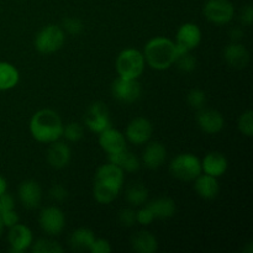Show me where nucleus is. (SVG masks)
<instances>
[{
  "label": "nucleus",
  "instance_id": "dca6fc26",
  "mask_svg": "<svg viewBox=\"0 0 253 253\" xmlns=\"http://www.w3.org/2000/svg\"><path fill=\"white\" fill-rule=\"evenodd\" d=\"M19 199L26 209H36L41 204L42 189L35 180H24L19 187Z\"/></svg>",
  "mask_w": 253,
  "mask_h": 253
},
{
  "label": "nucleus",
  "instance_id": "cd10ccee",
  "mask_svg": "<svg viewBox=\"0 0 253 253\" xmlns=\"http://www.w3.org/2000/svg\"><path fill=\"white\" fill-rule=\"evenodd\" d=\"M148 199V190L141 183H132L126 189V200L133 207H141L146 204Z\"/></svg>",
  "mask_w": 253,
  "mask_h": 253
},
{
  "label": "nucleus",
  "instance_id": "f257e3e1",
  "mask_svg": "<svg viewBox=\"0 0 253 253\" xmlns=\"http://www.w3.org/2000/svg\"><path fill=\"white\" fill-rule=\"evenodd\" d=\"M63 123L58 114L52 109H41L30 120V133L41 143H52L59 140L63 133Z\"/></svg>",
  "mask_w": 253,
  "mask_h": 253
},
{
  "label": "nucleus",
  "instance_id": "7c9ffc66",
  "mask_svg": "<svg viewBox=\"0 0 253 253\" xmlns=\"http://www.w3.org/2000/svg\"><path fill=\"white\" fill-rule=\"evenodd\" d=\"M237 127L242 135L252 137L253 135V113L252 110H246L240 115L237 121Z\"/></svg>",
  "mask_w": 253,
  "mask_h": 253
},
{
  "label": "nucleus",
  "instance_id": "6ab92c4d",
  "mask_svg": "<svg viewBox=\"0 0 253 253\" xmlns=\"http://www.w3.org/2000/svg\"><path fill=\"white\" fill-rule=\"evenodd\" d=\"M167 158V150L165 145L158 141L147 143L142 152V162L148 169H158Z\"/></svg>",
  "mask_w": 253,
  "mask_h": 253
},
{
  "label": "nucleus",
  "instance_id": "bb28decb",
  "mask_svg": "<svg viewBox=\"0 0 253 253\" xmlns=\"http://www.w3.org/2000/svg\"><path fill=\"white\" fill-rule=\"evenodd\" d=\"M120 189L113 187L110 184H106L104 182H99V180H94L93 187V195L94 199L99 203V204H110L114 200L118 198Z\"/></svg>",
  "mask_w": 253,
  "mask_h": 253
},
{
  "label": "nucleus",
  "instance_id": "423d86ee",
  "mask_svg": "<svg viewBox=\"0 0 253 253\" xmlns=\"http://www.w3.org/2000/svg\"><path fill=\"white\" fill-rule=\"evenodd\" d=\"M205 19L215 25H226L235 16V6L230 0H208L203 7Z\"/></svg>",
  "mask_w": 253,
  "mask_h": 253
},
{
  "label": "nucleus",
  "instance_id": "0eeeda50",
  "mask_svg": "<svg viewBox=\"0 0 253 253\" xmlns=\"http://www.w3.org/2000/svg\"><path fill=\"white\" fill-rule=\"evenodd\" d=\"M200 42H202V30L197 24L185 22V24L180 25L177 35H175L178 53L182 54L185 52H192L193 49L199 46Z\"/></svg>",
  "mask_w": 253,
  "mask_h": 253
},
{
  "label": "nucleus",
  "instance_id": "37998d69",
  "mask_svg": "<svg viewBox=\"0 0 253 253\" xmlns=\"http://www.w3.org/2000/svg\"><path fill=\"white\" fill-rule=\"evenodd\" d=\"M242 35H244V32H242L240 29H237V27H236V29L231 30V39L234 40V41H236L237 39H240Z\"/></svg>",
  "mask_w": 253,
  "mask_h": 253
},
{
  "label": "nucleus",
  "instance_id": "4c0bfd02",
  "mask_svg": "<svg viewBox=\"0 0 253 253\" xmlns=\"http://www.w3.org/2000/svg\"><path fill=\"white\" fill-rule=\"evenodd\" d=\"M0 220H1L4 227L9 229V227L14 226L15 224L19 222V215H17V212L14 209L7 210V211H4L0 214Z\"/></svg>",
  "mask_w": 253,
  "mask_h": 253
},
{
  "label": "nucleus",
  "instance_id": "2eb2a0df",
  "mask_svg": "<svg viewBox=\"0 0 253 253\" xmlns=\"http://www.w3.org/2000/svg\"><path fill=\"white\" fill-rule=\"evenodd\" d=\"M71 148L66 142L57 140L54 142L49 143V147L47 150V162L52 168L56 169H62L67 167L71 161Z\"/></svg>",
  "mask_w": 253,
  "mask_h": 253
},
{
  "label": "nucleus",
  "instance_id": "412c9836",
  "mask_svg": "<svg viewBox=\"0 0 253 253\" xmlns=\"http://www.w3.org/2000/svg\"><path fill=\"white\" fill-rule=\"evenodd\" d=\"M193 182H194L195 192L203 199H215L219 194L220 185L219 182H217V178L202 172Z\"/></svg>",
  "mask_w": 253,
  "mask_h": 253
},
{
  "label": "nucleus",
  "instance_id": "c85d7f7f",
  "mask_svg": "<svg viewBox=\"0 0 253 253\" xmlns=\"http://www.w3.org/2000/svg\"><path fill=\"white\" fill-rule=\"evenodd\" d=\"M31 251L34 253H61L63 252V247L53 240L40 239L32 242Z\"/></svg>",
  "mask_w": 253,
  "mask_h": 253
},
{
  "label": "nucleus",
  "instance_id": "b1692460",
  "mask_svg": "<svg viewBox=\"0 0 253 253\" xmlns=\"http://www.w3.org/2000/svg\"><path fill=\"white\" fill-rule=\"evenodd\" d=\"M108 158L109 162L120 167L124 172H137L141 167V162L137 158V156L133 155L127 148L121 151V152L114 153V155H108Z\"/></svg>",
  "mask_w": 253,
  "mask_h": 253
},
{
  "label": "nucleus",
  "instance_id": "c756f323",
  "mask_svg": "<svg viewBox=\"0 0 253 253\" xmlns=\"http://www.w3.org/2000/svg\"><path fill=\"white\" fill-rule=\"evenodd\" d=\"M64 138L69 142H78L83 138L84 136V128L81 124L78 123H68L67 125L63 126V133H62Z\"/></svg>",
  "mask_w": 253,
  "mask_h": 253
},
{
  "label": "nucleus",
  "instance_id": "1a4fd4ad",
  "mask_svg": "<svg viewBox=\"0 0 253 253\" xmlns=\"http://www.w3.org/2000/svg\"><path fill=\"white\" fill-rule=\"evenodd\" d=\"M84 123L85 126L91 132L100 133L105 128L110 127L111 120L109 115V109L101 101H95L91 104L84 115Z\"/></svg>",
  "mask_w": 253,
  "mask_h": 253
},
{
  "label": "nucleus",
  "instance_id": "a211bd4d",
  "mask_svg": "<svg viewBox=\"0 0 253 253\" xmlns=\"http://www.w3.org/2000/svg\"><path fill=\"white\" fill-rule=\"evenodd\" d=\"M224 59L230 67L242 69L247 67L250 62V52L240 42H231L224 49Z\"/></svg>",
  "mask_w": 253,
  "mask_h": 253
},
{
  "label": "nucleus",
  "instance_id": "a878e982",
  "mask_svg": "<svg viewBox=\"0 0 253 253\" xmlns=\"http://www.w3.org/2000/svg\"><path fill=\"white\" fill-rule=\"evenodd\" d=\"M20 73L14 64L0 62V91L10 90L19 84Z\"/></svg>",
  "mask_w": 253,
  "mask_h": 253
},
{
  "label": "nucleus",
  "instance_id": "f3484780",
  "mask_svg": "<svg viewBox=\"0 0 253 253\" xmlns=\"http://www.w3.org/2000/svg\"><path fill=\"white\" fill-rule=\"evenodd\" d=\"M229 162L221 152H209L202 160V172L211 177L219 178L226 173Z\"/></svg>",
  "mask_w": 253,
  "mask_h": 253
},
{
  "label": "nucleus",
  "instance_id": "4468645a",
  "mask_svg": "<svg viewBox=\"0 0 253 253\" xmlns=\"http://www.w3.org/2000/svg\"><path fill=\"white\" fill-rule=\"evenodd\" d=\"M99 135V145L101 150L108 155H114V153L121 152L126 150V137L123 132H120L116 128L110 127L101 131Z\"/></svg>",
  "mask_w": 253,
  "mask_h": 253
},
{
  "label": "nucleus",
  "instance_id": "a19ab883",
  "mask_svg": "<svg viewBox=\"0 0 253 253\" xmlns=\"http://www.w3.org/2000/svg\"><path fill=\"white\" fill-rule=\"evenodd\" d=\"M241 22L246 26H251L253 22V9L252 5H246L241 12Z\"/></svg>",
  "mask_w": 253,
  "mask_h": 253
},
{
  "label": "nucleus",
  "instance_id": "ddd939ff",
  "mask_svg": "<svg viewBox=\"0 0 253 253\" xmlns=\"http://www.w3.org/2000/svg\"><path fill=\"white\" fill-rule=\"evenodd\" d=\"M7 240L10 244V252L22 253L31 247L34 242V235L30 227L17 222L14 226L9 227Z\"/></svg>",
  "mask_w": 253,
  "mask_h": 253
},
{
  "label": "nucleus",
  "instance_id": "6e6552de",
  "mask_svg": "<svg viewBox=\"0 0 253 253\" xmlns=\"http://www.w3.org/2000/svg\"><path fill=\"white\" fill-rule=\"evenodd\" d=\"M142 89L137 79H126L118 77L111 84V94L116 100L125 104L135 103L140 99Z\"/></svg>",
  "mask_w": 253,
  "mask_h": 253
},
{
  "label": "nucleus",
  "instance_id": "c9c22d12",
  "mask_svg": "<svg viewBox=\"0 0 253 253\" xmlns=\"http://www.w3.org/2000/svg\"><path fill=\"white\" fill-rule=\"evenodd\" d=\"M153 220H155V215H153V212L151 211V209L147 205H145L138 211H136V221L140 225L147 226V225L152 224Z\"/></svg>",
  "mask_w": 253,
  "mask_h": 253
},
{
  "label": "nucleus",
  "instance_id": "f8f14e48",
  "mask_svg": "<svg viewBox=\"0 0 253 253\" xmlns=\"http://www.w3.org/2000/svg\"><path fill=\"white\" fill-rule=\"evenodd\" d=\"M197 123L203 132L208 133V135H215L224 128L225 119L219 110L204 106L203 109L198 110Z\"/></svg>",
  "mask_w": 253,
  "mask_h": 253
},
{
  "label": "nucleus",
  "instance_id": "72a5a7b5",
  "mask_svg": "<svg viewBox=\"0 0 253 253\" xmlns=\"http://www.w3.org/2000/svg\"><path fill=\"white\" fill-rule=\"evenodd\" d=\"M62 29L64 30V32H68L71 35H79L83 31V24L79 19L76 17H67L62 22Z\"/></svg>",
  "mask_w": 253,
  "mask_h": 253
},
{
  "label": "nucleus",
  "instance_id": "ea45409f",
  "mask_svg": "<svg viewBox=\"0 0 253 253\" xmlns=\"http://www.w3.org/2000/svg\"><path fill=\"white\" fill-rule=\"evenodd\" d=\"M11 209H15L14 198H12V195L4 193V194L0 195V214Z\"/></svg>",
  "mask_w": 253,
  "mask_h": 253
},
{
  "label": "nucleus",
  "instance_id": "f704fd0d",
  "mask_svg": "<svg viewBox=\"0 0 253 253\" xmlns=\"http://www.w3.org/2000/svg\"><path fill=\"white\" fill-rule=\"evenodd\" d=\"M119 222L125 227H131L136 224V211L133 209H123L119 212Z\"/></svg>",
  "mask_w": 253,
  "mask_h": 253
},
{
  "label": "nucleus",
  "instance_id": "9b49d317",
  "mask_svg": "<svg viewBox=\"0 0 253 253\" xmlns=\"http://www.w3.org/2000/svg\"><path fill=\"white\" fill-rule=\"evenodd\" d=\"M153 133V125L148 119L143 116L132 119L128 123L125 131L126 141L133 143V145H145L150 141Z\"/></svg>",
  "mask_w": 253,
  "mask_h": 253
},
{
  "label": "nucleus",
  "instance_id": "c03bdc74",
  "mask_svg": "<svg viewBox=\"0 0 253 253\" xmlns=\"http://www.w3.org/2000/svg\"><path fill=\"white\" fill-rule=\"evenodd\" d=\"M2 231H4V225H2L1 220H0V237H1V234H2Z\"/></svg>",
  "mask_w": 253,
  "mask_h": 253
},
{
  "label": "nucleus",
  "instance_id": "9d476101",
  "mask_svg": "<svg viewBox=\"0 0 253 253\" xmlns=\"http://www.w3.org/2000/svg\"><path fill=\"white\" fill-rule=\"evenodd\" d=\"M39 224L42 231L51 236H56L64 230L66 216L58 207H47L40 212Z\"/></svg>",
  "mask_w": 253,
  "mask_h": 253
},
{
  "label": "nucleus",
  "instance_id": "58836bf2",
  "mask_svg": "<svg viewBox=\"0 0 253 253\" xmlns=\"http://www.w3.org/2000/svg\"><path fill=\"white\" fill-rule=\"evenodd\" d=\"M49 197L54 200V202H63L68 198V190L63 187L62 184H54L53 187L49 189Z\"/></svg>",
  "mask_w": 253,
  "mask_h": 253
},
{
  "label": "nucleus",
  "instance_id": "473e14b6",
  "mask_svg": "<svg viewBox=\"0 0 253 253\" xmlns=\"http://www.w3.org/2000/svg\"><path fill=\"white\" fill-rule=\"evenodd\" d=\"M174 64H177L178 69L182 71L183 73H190L197 67V59H195L194 56L190 54V52H185V53H182L178 56Z\"/></svg>",
  "mask_w": 253,
  "mask_h": 253
},
{
  "label": "nucleus",
  "instance_id": "20e7f679",
  "mask_svg": "<svg viewBox=\"0 0 253 253\" xmlns=\"http://www.w3.org/2000/svg\"><path fill=\"white\" fill-rule=\"evenodd\" d=\"M66 41V32L58 25L49 24L42 27L35 36L34 46L42 54H52L59 51Z\"/></svg>",
  "mask_w": 253,
  "mask_h": 253
},
{
  "label": "nucleus",
  "instance_id": "e433bc0d",
  "mask_svg": "<svg viewBox=\"0 0 253 253\" xmlns=\"http://www.w3.org/2000/svg\"><path fill=\"white\" fill-rule=\"evenodd\" d=\"M89 252L91 253H110L111 252V246L109 244L108 240L105 239H96L94 240V242L91 244Z\"/></svg>",
  "mask_w": 253,
  "mask_h": 253
},
{
  "label": "nucleus",
  "instance_id": "4be33fe9",
  "mask_svg": "<svg viewBox=\"0 0 253 253\" xmlns=\"http://www.w3.org/2000/svg\"><path fill=\"white\" fill-rule=\"evenodd\" d=\"M131 247L137 253H155L158 250V241L150 231L136 232L131 239Z\"/></svg>",
  "mask_w": 253,
  "mask_h": 253
},
{
  "label": "nucleus",
  "instance_id": "393cba45",
  "mask_svg": "<svg viewBox=\"0 0 253 253\" xmlns=\"http://www.w3.org/2000/svg\"><path fill=\"white\" fill-rule=\"evenodd\" d=\"M95 240V234L88 227H79L72 232L69 237V245L74 251H89L91 244Z\"/></svg>",
  "mask_w": 253,
  "mask_h": 253
},
{
  "label": "nucleus",
  "instance_id": "f03ea898",
  "mask_svg": "<svg viewBox=\"0 0 253 253\" xmlns=\"http://www.w3.org/2000/svg\"><path fill=\"white\" fill-rule=\"evenodd\" d=\"M142 53L146 64L156 71H166L170 68L179 54L175 42L163 36L151 39L146 43Z\"/></svg>",
  "mask_w": 253,
  "mask_h": 253
},
{
  "label": "nucleus",
  "instance_id": "39448f33",
  "mask_svg": "<svg viewBox=\"0 0 253 253\" xmlns=\"http://www.w3.org/2000/svg\"><path fill=\"white\" fill-rule=\"evenodd\" d=\"M169 172L177 179L193 182L202 173V161L193 153H180L170 161Z\"/></svg>",
  "mask_w": 253,
  "mask_h": 253
},
{
  "label": "nucleus",
  "instance_id": "aec40b11",
  "mask_svg": "<svg viewBox=\"0 0 253 253\" xmlns=\"http://www.w3.org/2000/svg\"><path fill=\"white\" fill-rule=\"evenodd\" d=\"M124 170L120 167H118L114 163H106V165L100 166L96 169L95 180L104 182L106 184H110L118 189H123L124 180H125V174Z\"/></svg>",
  "mask_w": 253,
  "mask_h": 253
},
{
  "label": "nucleus",
  "instance_id": "79ce46f5",
  "mask_svg": "<svg viewBox=\"0 0 253 253\" xmlns=\"http://www.w3.org/2000/svg\"><path fill=\"white\" fill-rule=\"evenodd\" d=\"M6 190H7L6 179H5L2 175H0V195L4 194V193H6Z\"/></svg>",
  "mask_w": 253,
  "mask_h": 253
},
{
  "label": "nucleus",
  "instance_id": "7ed1b4c3",
  "mask_svg": "<svg viewBox=\"0 0 253 253\" xmlns=\"http://www.w3.org/2000/svg\"><path fill=\"white\" fill-rule=\"evenodd\" d=\"M145 57L136 48H125L119 53L115 67L119 77L126 79H138L145 71Z\"/></svg>",
  "mask_w": 253,
  "mask_h": 253
},
{
  "label": "nucleus",
  "instance_id": "5701e85b",
  "mask_svg": "<svg viewBox=\"0 0 253 253\" xmlns=\"http://www.w3.org/2000/svg\"><path fill=\"white\" fill-rule=\"evenodd\" d=\"M151 211L155 215V219H169L175 215L177 211V205L172 198L160 197L151 200L147 204Z\"/></svg>",
  "mask_w": 253,
  "mask_h": 253
},
{
  "label": "nucleus",
  "instance_id": "2f4dec72",
  "mask_svg": "<svg viewBox=\"0 0 253 253\" xmlns=\"http://www.w3.org/2000/svg\"><path fill=\"white\" fill-rule=\"evenodd\" d=\"M187 101L190 108L193 109H203L207 104V94L202 89H192L187 95Z\"/></svg>",
  "mask_w": 253,
  "mask_h": 253
}]
</instances>
